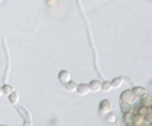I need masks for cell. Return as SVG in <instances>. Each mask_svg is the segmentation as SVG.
<instances>
[{"label": "cell", "mask_w": 152, "mask_h": 126, "mask_svg": "<svg viewBox=\"0 0 152 126\" xmlns=\"http://www.w3.org/2000/svg\"><path fill=\"white\" fill-rule=\"evenodd\" d=\"M125 123L132 125V114H131V111L129 112H125Z\"/></svg>", "instance_id": "12"}, {"label": "cell", "mask_w": 152, "mask_h": 126, "mask_svg": "<svg viewBox=\"0 0 152 126\" xmlns=\"http://www.w3.org/2000/svg\"><path fill=\"white\" fill-rule=\"evenodd\" d=\"M134 100H135V94L132 93V90L131 91H125L123 94H122V102H128V103H134Z\"/></svg>", "instance_id": "2"}, {"label": "cell", "mask_w": 152, "mask_h": 126, "mask_svg": "<svg viewBox=\"0 0 152 126\" xmlns=\"http://www.w3.org/2000/svg\"><path fill=\"white\" fill-rule=\"evenodd\" d=\"M64 85H66V88H67L69 91H76V87H78V85H76V84H75L72 79H70L69 82H66Z\"/></svg>", "instance_id": "9"}, {"label": "cell", "mask_w": 152, "mask_h": 126, "mask_svg": "<svg viewBox=\"0 0 152 126\" xmlns=\"http://www.w3.org/2000/svg\"><path fill=\"white\" fill-rule=\"evenodd\" d=\"M148 111H151L149 105H143V106H142L140 109H138V114H140V116H145V114H146Z\"/></svg>", "instance_id": "14"}, {"label": "cell", "mask_w": 152, "mask_h": 126, "mask_svg": "<svg viewBox=\"0 0 152 126\" xmlns=\"http://www.w3.org/2000/svg\"><path fill=\"white\" fill-rule=\"evenodd\" d=\"M107 120H108V123H116V116H114V114H110V112H108Z\"/></svg>", "instance_id": "16"}, {"label": "cell", "mask_w": 152, "mask_h": 126, "mask_svg": "<svg viewBox=\"0 0 152 126\" xmlns=\"http://www.w3.org/2000/svg\"><path fill=\"white\" fill-rule=\"evenodd\" d=\"M3 94V91H2V87H0V96H2Z\"/></svg>", "instance_id": "17"}, {"label": "cell", "mask_w": 152, "mask_h": 126, "mask_svg": "<svg viewBox=\"0 0 152 126\" xmlns=\"http://www.w3.org/2000/svg\"><path fill=\"white\" fill-rule=\"evenodd\" d=\"M8 96H9V102H11L12 105H17V103H18V99H20V97H18V93L12 91V93H9Z\"/></svg>", "instance_id": "6"}, {"label": "cell", "mask_w": 152, "mask_h": 126, "mask_svg": "<svg viewBox=\"0 0 152 126\" xmlns=\"http://www.w3.org/2000/svg\"><path fill=\"white\" fill-rule=\"evenodd\" d=\"M111 82H102L100 84V90H105V91H110L111 90Z\"/></svg>", "instance_id": "11"}, {"label": "cell", "mask_w": 152, "mask_h": 126, "mask_svg": "<svg viewBox=\"0 0 152 126\" xmlns=\"http://www.w3.org/2000/svg\"><path fill=\"white\" fill-rule=\"evenodd\" d=\"M18 111H20V112H21V116H23V117H24V119H26V122H24V123H26V125H28V123H31V120H28V117H29V116H28V114H26V111H24V109H23V108H18Z\"/></svg>", "instance_id": "15"}, {"label": "cell", "mask_w": 152, "mask_h": 126, "mask_svg": "<svg viewBox=\"0 0 152 126\" xmlns=\"http://www.w3.org/2000/svg\"><path fill=\"white\" fill-rule=\"evenodd\" d=\"M58 79H59V82H62V84L69 82V81H70V73H69L67 70H61L59 74H58Z\"/></svg>", "instance_id": "4"}, {"label": "cell", "mask_w": 152, "mask_h": 126, "mask_svg": "<svg viewBox=\"0 0 152 126\" xmlns=\"http://www.w3.org/2000/svg\"><path fill=\"white\" fill-rule=\"evenodd\" d=\"M131 108H132L131 103H128V102H122V111H123V114H125V112H129Z\"/></svg>", "instance_id": "10"}, {"label": "cell", "mask_w": 152, "mask_h": 126, "mask_svg": "<svg viewBox=\"0 0 152 126\" xmlns=\"http://www.w3.org/2000/svg\"><path fill=\"white\" fill-rule=\"evenodd\" d=\"M123 81H125L123 78H116V79H113V82H111V87H113V88H119V87L123 84Z\"/></svg>", "instance_id": "8"}, {"label": "cell", "mask_w": 152, "mask_h": 126, "mask_svg": "<svg viewBox=\"0 0 152 126\" xmlns=\"http://www.w3.org/2000/svg\"><path fill=\"white\" fill-rule=\"evenodd\" d=\"M76 91H78V94H81V96H85V94L90 93V87H88L87 84H79L78 87H76Z\"/></svg>", "instance_id": "3"}, {"label": "cell", "mask_w": 152, "mask_h": 126, "mask_svg": "<svg viewBox=\"0 0 152 126\" xmlns=\"http://www.w3.org/2000/svg\"><path fill=\"white\" fill-rule=\"evenodd\" d=\"M88 87H90V91H99L100 90V82L99 81H91Z\"/></svg>", "instance_id": "7"}, {"label": "cell", "mask_w": 152, "mask_h": 126, "mask_svg": "<svg viewBox=\"0 0 152 126\" xmlns=\"http://www.w3.org/2000/svg\"><path fill=\"white\" fill-rule=\"evenodd\" d=\"M132 93L135 94V97H146L148 96V91L145 90V88H134V90H132Z\"/></svg>", "instance_id": "5"}, {"label": "cell", "mask_w": 152, "mask_h": 126, "mask_svg": "<svg viewBox=\"0 0 152 126\" xmlns=\"http://www.w3.org/2000/svg\"><path fill=\"white\" fill-rule=\"evenodd\" d=\"M2 91H3L5 94H9V93L14 91V88H12L11 85H8V84H5V87H2Z\"/></svg>", "instance_id": "13"}, {"label": "cell", "mask_w": 152, "mask_h": 126, "mask_svg": "<svg viewBox=\"0 0 152 126\" xmlns=\"http://www.w3.org/2000/svg\"><path fill=\"white\" fill-rule=\"evenodd\" d=\"M99 109H100V114H108V112L113 109V103H111V100H108V99L102 100V102H100Z\"/></svg>", "instance_id": "1"}]
</instances>
